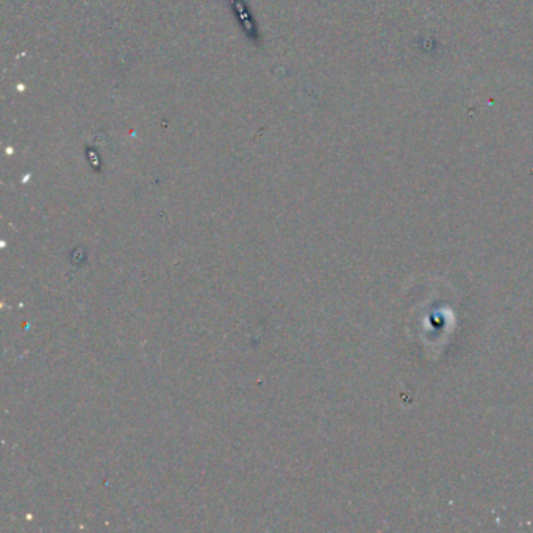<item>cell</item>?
I'll list each match as a JSON object with an SVG mask.
<instances>
[{
  "instance_id": "obj_1",
  "label": "cell",
  "mask_w": 533,
  "mask_h": 533,
  "mask_svg": "<svg viewBox=\"0 0 533 533\" xmlns=\"http://www.w3.org/2000/svg\"><path fill=\"white\" fill-rule=\"evenodd\" d=\"M232 5L236 8V13H240V18H241V24L244 25L243 28H246L249 36H254V32H255V27L254 24L250 23V16L246 11V6H244L241 4V0H232Z\"/></svg>"
}]
</instances>
